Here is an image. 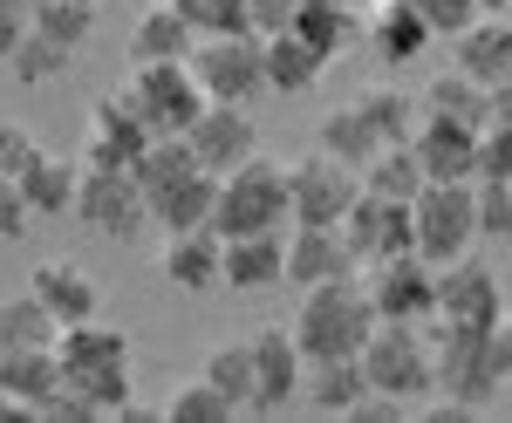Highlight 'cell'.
<instances>
[{"mask_svg": "<svg viewBox=\"0 0 512 423\" xmlns=\"http://www.w3.org/2000/svg\"><path fill=\"white\" fill-rule=\"evenodd\" d=\"M431 348H437V396H444V403L485 410V403H499V389L512 383V321L506 314H499L492 328L437 321Z\"/></svg>", "mask_w": 512, "mask_h": 423, "instance_id": "obj_1", "label": "cell"}, {"mask_svg": "<svg viewBox=\"0 0 512 423\" xmlns=\"http://www.w3.org/2000/svg\"><path fill=\"white\" fill-rule=\"evenodd\" d=\"M55 355H62V383L82 389L103 417L110 410H130V383H137V348H130V335H123L117 321H103V314H89V321H69L62 328V342H55Z\"/></svg>", "mask_w": 512, "mask_h": 423, "instance_id": "obj_2", "label": "cell"}, {"mask_svg": "<svg viewBox=\"0 0 512 423\" xmlns=\"http://www.w3.org/2000/svg\"><path fill=\"white\" fill-rule=\"evenodd\" d=\"M376 301L362 280H321V287H301V314H294V342L308 362L321 355H362V342L376 335Z\"/></svg>", "mask_w": 512, "mask_h": 423, "instance_id": "obj_3", "label": "cell"}, {"mask_svg": "<svg viewBox=\"0 0 512 423\" xmlns=\"http://www.w3.org/2000/svg\"><path fill=\"white\" fill-rule=\"evenodd\" d=\"M362 369L376 396H396V403L437 396V348L417 321H376V335L362 342Z\"/></svg>", "mask_w": 512, "mask_h": 423, "instance_id": "obj_4", "label": "cell"}, {"mask_svg": "<svg viewBox=\"0 0 512 423\" xmlns=\"http://www.w3.org/2000/svg\"><path fill=\"white\" fill-rule=\"evenodd\" d=\"M212 226L239 239V232H287L294 226V212H287V164L274 157H246L233 164L226 178H219V212H212Z\"/></svg>", "mask_w": 512, "mask_h": 423, "instance_id": "obj_5", "label": "cell"}, {"mask_svg": "<svg viewBox=\"0 0 512 423\" xmlns=\"http://www.w3.org/2000/svg\"><path fill=\"white\" fill-rule=\"evenodd\" d=\"M410 219H417V253L444 267L458 253H472L478 239V178H431L424 192L410 198Z\"/></svg>", "mask_w": 512, "mask_h": 423, "instance_id": "obj_6", "label": "cell"}, {"mask_svg": "<svg viewBox=\"0 0 512 423\" xmlns=\"http://www.w3.org/2000/svg\"><path fill=\"white\" fill-rule=\"evenodd\" d=\"M362 198V171L342 164L335 151H308L287 164V212H294V226H342L349 219V205Z\"/></svg>", "mask_w": 512, "mask_h": 423, "instance_id": "obj_7", "label": "cell"}, {"mask_svg": "<svg viewBox=\"0 0 512 423\" xmlns=\"http://www.w3.org/2000/svg\"><path fill=\"white\" fill-rule=\"evenodd\" d=\"M192 76L205 82L212 103H253L267 89V35H198Z\"/></svg>", "mask_w": 512, "mask_h": 423, "instance_id": "obj_8", "label": "cell"}, {"mask_svg": "<svg viewBox=\"0 0 512 423\" xmlns=\"http://www.w3.org/2000/svg\"><path fill=\"white\" fill-rule=\"evenodd\" d=\"M123 96L137 103V116H144L158 137H185L198 123V110L212 103L205 82L192 76V62H137V76H130Z\"/></svg>", "mask_w": 512, "mask_h": 423, "instance_id": "obj_9", "label": "cell"}, {"mask_svg": "<svg viewBox=\"0 0 512 423\" xmlns=\"http://www.w3.org/2000/svg\"><path fill=\"white\" fill-rule=\"evenodd\" d=\"M76 219L103 239H137L151 219V198L137 185V171H103V164H82V185H76Z\"/></svg>", "mask_w": 512, "mask_h": 423, "instance_id": "obj_10", "label": "cell"}, {"mask_svg": "<svg viewBox=\"0 0 512 423\" xmlns=\"http://www.w3.org/2000/svg\"><path fill=\"white\" fill-rule=\"evenodd\" d=\"M506 314V287H499V267L478 260V253H458L437 267V321H458V328H492Z\"/></svg>", "mask_w": 512, "mask_h": 423, "instance_id": "obj_11", "label": "cell"}, {"mask_svg": "<svg viewBox=\"0 0 512 423\" xmlns=\"http://www.w3.org/2000/svg\"><path fill=\"white\" fill-rule=\"evenodd\" d=\"M369 301L383 321H437V267L424 253H396V260H376L369 267Z\"/></svg>", "mask_w": 512, "mask_h": 423, "instance_id": "obj_12", "label": "cell"}, {"mask_svg": "<svg viewBox=\"0 0 512 423\" xmlns=\"http://www.w3.org/2000/svg\"><path fill=\"white\" fill-rule=\"evenodd\" d=\"M342 239H349V253L362 267H376V260H396V253H417V219L396 198L362 192L349 205V219H342Z\"/></svg>", "mask_w": 512, "mask_h": 423, "instance_id": "obj_13", "label": "cell"}, {"mask_svg": "<svg viewBox=\"0 0 512 423\" xmlns=\"http://www.w3.org/2000/svg\"><path fill=\"white\" fill-rule=\"evenodd\" d=\"M151 137H158V130L137 116V103H130V96H96L82 164H103V171H137V157L151 151Z\"/></svg>", "mask_w": 512, "mask_h": 423, "instance_id": "obj_14", "label": "cell"}, {"mask_svg": "<svg viewBox=\"0 0 512 423\" xmlns=\"http://www.w3.org/2000/svg\"><path fill=\"white\" fill-rule=\"evenodd\" d=\"M158 273L178 287V294H212V287H226V232H219V226L164 232Z\"/></svg>", "mask_w": 512, "mask_h": 423, "instance_id": "obj_15", "label": "cell"}, {"mask_svg": "<svg viewBox=\"0 0 512 423\" xmlns=\"http://www.w3.org/2000/svg\"><path fill=\"white\" fill-rule=\"evenodd\" d=\"M185 137H192L198 164H205V171H219V178L260 151V123H253V110H246V103H205Z\"/></svg>", "mask_w": 512, "mask_h": 423, "instance_id": "obj_16", "label": "cell"}, {"mask_svg": "<svg viewBox=\"0 0 512 423\" xmlns=\"http://www.w3.org/2000/svg\"><path fill=\"white\" fill-rule=\"evenodd\" d=\"M246 342H253V410H287L301 396V376H308V355L294 342V328H260Z\"/></svg>", "mask_w": 512, "mask_h": 423, "instance_id": "obj_17", "label": "cell"}, {"mask_svg": "<svg viewBox=\"0 0 512 423\" xmlns=\"http://www.w3.org/2000/svg\"><path fill=\"white\" fill-rule=\"evenodd\" d=\"M362 41H369L390 69H403V62H417V55L437 41V28L410 7V0H369V7H362Z\"/></svg>", "mask_w": 512, "mask_h": 423, "instance_id": "obj_18", "label": "cell"}, {"mask_svg": "<svg viewBox=\"0 0 512 423\" xmlns=\"http://www.w3.org/2000/svg\"><path fill=\"white\" fill-rule=\"evenodd\" d=\"M478 137L472 123H458V116H431L417 123V137H410V151L424 164V178H478Z\"/></svg>", "mask_w": 512, "mask_h": 423, "instance_id": "obj_19", "label": "cell"}, {"mask_svg": "<svg viewBox=\"0 0 512 423\" xmlns=\"http://www.w3.org/2000/svg\"><path fill=\"white\" fill-rule=\"evenodd\" d=\"M362 267L349 253L342 226H287V280L294 287H321V280H349Z\"/></svg>", "mask_w": 512, "mask_h": 423, "instance_id": "obj_20", "label": "cell"}, {"mask_svg": "<svg viewBox=\"0 0 512 423\" xmlns=\"http://www.w3.org/2000/svg\"><path fill=\"white\" fill-rule=\"evenodd\" d=\"M301 403L321 410V417H355V410L369 403V369H362V355H321V362H308Z\"/></svg>", "mask_w": 512, "mask_h": 423, "instance_id": "obj_21", "label": "cell"}, {"mask_svg": "<svg viewBox=\"0 0 512 423\" xmlns=\"http://www.w3.org/2000/svg\"><path fill=\"white\" fill-rule=\"evenodd\" d=\"M287 280V232H239L226 239V287L233 294H267Z\"/></svg>", "mask_w": 512, "mask_h": 423, "instance_id": "obj_22", "label": "cell"}, {"mask_svg": "<svg viewBox=\"0 0 512 423\" xmlns=\"http://www.w3.org/2000/svg\"><path fill=\"white\" fill-rule=\"evenodd\" d=\"M28 287L55 308L62 328H69V321H89V314H103V287H96V273L76 267V260H35Z\"/></svg>", "mask_w": 512, "mask_h": 423, "instance_id": "obj_23", "label": "cell"}, {"mask_svg": "<svg viewBox=\"0 0 512 423\" xmlns=\"http://www.w3.org/2000/svg\"><path fill=\"white\" fill-rule=\"evenodd\" d=\"M212 212H219V171H205L192 164L185 178H171L151 192V219L164 232H192V226H212Z\"/></svg>", "mask_w": 512, "mask_h": 423, "instance_id": "obj_24", "label": "cell"}, {"mask_svg": "<svg viewBox=\"0 0 512 423\" xmlns=\"http://www.w3.org/2000/svg\"><path fill=\"white\" fill-rule=\"evenodd\" d=\"M0 389L14 403H28V417H41L62 389V355L55 348H0Z\"/></svg>", "mask_w": 512, "mask_h": 423, "instance_id": "obj_25", "label": "cell"}, {"mask_svg": "<svg viewBox=\"0 0 512 423\" xmlns=\"http://www.w3.org/2000/svg\"><path fill=\"white\" fill-rule=\"evenodd\" d=\"M192 48H198V28L178 14V0H151L137 14V28H130V55L137 62H192Z\"/></svg>", "mask_w": 512, "mask_h": 423, "instance_id": "obj_26", "label": "cell"}, {"mask_svg": "<svg viewBox=\"0 0 512 423\" xmlns=\"http://www.w3.org/2000/svg\"><path fill=\"white\" fill-rule=\"evenodd\" d=\"M321 76H328V55L308 35H294V28L267 35V89L274 96H308Z\"/></svg>", "mask_w": 512, "mask_h": 423, "instance_id": "obj_27", "label": "cell"}, {"mask_svg": "<svg viewBox=\"0 0 512 423\" xmlns=\"http://www.w3.org/2000/svg\"><path fill=\"white\" fill-rule=\"evenodd\" d=\"M451 41H458V69L478 76L485 89L512 76V21H506V14H478L472 28H465V35H451Z\"/></svg>", "mask_w": 512, "mask_h": 423, "instance_id": "obj_28", "label": "cell"}, {"mask_svg": "<svg viewBox=\"0 0 512 423\" xmlns=\"http://www.w3.org/2000/svg\"><path fill=\"white\" fill-rule=\"evenodd\" d=\"M76 185H82V164L76 157H55V151H35V164L21 171V192H28V205H35V219L76 212Z\"/></svg>", "mask_w": 512, "mask_h": 423, "instance_id": "obj_29", "label": "cell"}, {"mask_svg": "<svg viewBox=\"0 0 512 423\" xmlns=\"http://www.w3.org/2000/svg\"><path fill=\"white\" fill-rule=\"evenodd\" d=\"M294 35H308L321 55L335 62L349 41H362V7H355V0H301V7H294Z\"/></svg>", "mask_w": 512, "mask_h": 423, "instance_id": "obj_30", "label": "cell"}, {"mask_svg": "<svg viewBox=\"0 0 512 423\" xmlns=\"http://www.w3.org/2000/svg\"><path fill=\"white\" fill-rule=\"evenodd\" d=\"M424 185H431V178H424V164H417V151H410V144H383V151L362 164V192L396 198V205H410Z\"/></svg>", "mask_w": 512, "mask_h": 423, "instance_id": "obj_31", "label": "cell"}, {"mask_svg": "<svg viewBox=\"0 0 512 423\" xmlns=\"http://www.w3.org/2000/svg\"><path fill=\"white\" fill-rule=\"evenodd\" d=\"M55 342H62V321H55V308L35 287L0 308V348H55Z\"/></svg>", "mask_w": 512, "mask_h": 423, "instance_id": "obj_32", "label": "cell"}, {"mask_svg": "<svg viewBox=\"0 0 512 423\" xmlns=\"http://www.w3.org/2000/svg\"><path fill=\"white\" fill-rule=\"evenodd\" d=\"M424 110L431 116H458V123L485 130V123H492V89H485L478 76H465V69H451V76H437L431 89H424Z\"/></svg>", "mask_w": 512, "mask_h": 423, "instance_id": "obj_33", "label": "cell"}, {"mask_svg": "<svg viewBox=\"0 0 512 423\" xmlns=\"http://www.w3.org/2000/svg\"><path fill=\"white\" fill-rule=\"evenodd\" d=\"M315 144H321V151H335V157H342V164H355V171H362L369 157L383 151V137L369 130V116L355 110V103H342V110H328V116H321Z\"/></svg>", "mask_w": 512, "mask_h": 423, "instance_id": "obj_34", "label": "cell"}, {"mask_svg": "<svg viewBox=\"0 0 512 423\" xmlns=\"http://www.w3.org/2000/svg\"><path fill=\"white\" fill-rule=\"evenodd\" d=\"M355 110L369 116V130H376L383 144H410V137H417V123H424V110H417L403 89H390V82L362 89V96H355Z\"/></svg>", "mask_w": 512, "mask_h": 423, "instance_id": "obj_35", "label": "cell"}, {"mask_svg": "<svg viewBox=\"0 0 512 423\" xmlns=\"http://www.w3.org/2000/svg\"><path fill=\"white\" fill-rule=\"evenodd\" d=\"M69 55H76V48H62V41H48L41 28H28V41L7 55V76L21 82V89H41V82H55L69 69Z\"/></svg>", "mask_w": 512, "mask_h": 423, "instance_id": "obj_36", "label": "cell"}, {"mask_svg": "<svg viewBox=\"0 0 512 423\" xmlns=\"http://www.w3.org/2000/svg\"><path fill=\"white\" fill-rule=\"evenodd\" d=\"M198 376H212V383L233 396V410H253V342H219L205 355V369Z\"/></svg>", "mask_w": 512, "mask_h": 423, "instance_id": "obj_37", "label": "cell"}, {"mask_svg": "<svg viewBox=\"0 0 512 423\" xmlns=\"http://www.w3.org/2000/svg\"><path fill=\"white\" fill-rule=\"evenodd\" d=\"M164 417L171 423H226V417H239V410H233V396L212 383V376H198V383H185V389L164 396Z\"/></svg>", "mask_w": 512, "mask_h": 423, "instance_id": "obj_38", "label": "cell"}, {"mask_svg": "<svg viewBox=\"0 0 512 423\" xmlns=\"http://www.w3.org/2000/svg\"><path fill=\"white\" fill-rule=\"evenodd\" d=\"M35 28L48 41H62V48H82L89 28H96V7H82V0H35Z\"/></svg>", "mask_w": 512, "mask_h": 423, "instance_id": "obj_39", "label": "cell"}, {"mask_svg": "<svg viewBox=\"0 0 512 423\" xmlns=\"http://www.w3.org/2000/svg\"><path fill=\"white\" fill-rule=\"evenodd\" d=\"M178 14L198 35H246L253 28V0H178Z\"/></svg>", "mask_w": 512, "mask_h": 423, "instance_id": "obj_40", "label": "cell"}, {"mask_svg": "<svg viewBox=\"0 0 512 423\" xmlns=\"http://www.w3.org/2000/svg\"><path fill=\"white\" fill-rule=\"evenodd\" d=\"M478 232L512 239V178H478Z\"/></svg>", "mask_w": 512, "mask_h": 423, "instance_id": "obj_41", "label": "cell"}, {"mask_svg": "<svg viewBox=\"0 0 512 423\" xmlns=\"http://www.w3.org/2000/svg\"><path fill=\"white\" fill-rule=\"evenodd\" d=\"M410 7H417V14L431 21L437 35H465V28H472L478 14H485L478 0H410Z\"/></svg>", "mask_w": 512, "mask_h": 423, "instance_id": "obj_42", "label": "cell"}, {"mask_svg": "<svg viewBox=\"0 0 512 423\" xmlns=\"http://www.w3.org/2000/svg\"><path fill=\"white\" fill-rule=\"evenodd\" d=\"M478 178H512V123H485V137H478Z\"/></svg>", "mask_w": 512, "mask_h": 423, "instance_id": "obj_43", "label": "cell"}, {"mask_svg": "<svg viewBox=\"0 0 512 423\" xmlns=\"http://www.w3.org/2000/svg\"><path fill=\"white\" fill-rule=\"evenodd\" d=\"M35 130L28 123H0V178H21L28 164H35Z\"/></svg>", "mask_w": 512, "mask_h": 423, "instance_id": "obj_44", "label": "cell"}, {"mask_svg": "<svg viewBox=\"0 0 512 423\" xmlns=\"http://www.w3.org/2000/svg\"><path fill=\"white\" fill-rule=\"evenodd\" d=\"M28 219H35V205L21 192V178H0V239H21Z\"/></svg>", "mask_w": 512, "mask_h": 423, "instance_id": "obj_45", "label": "cell"}, {"mask_svg": "<svg viewBox=\"0 0 512 423\" xmlns=\"http://www.w3.org/2000/svg\"><path fill=\"white\" fill-rule=\"evenodd\" d=\"M28 28H35V0H0V62L28 41Z\"/></svg>", "mask_w": 512, "mask_h": 423, "instance_id": "obj_46", "label": "cell"}, {"mask_svg": "<svg viewBox=\"0 0 512 423\" xmlns=\"http://www.w3.org/2000/svg\"><path fill=\"white\" fill-rule=\"evenodd\" d=\"M294 7H301V0H253V35H280V28H294Z\"/></svg>", "mask_w": 512, "mask_h": 423, "instance_id": "obj_47", "label": "cell"}, {"mask_svg": "<svg viewBox=\"0 0 512 423\" xmlns=\"http://www.w3.org/2000/svg\"><path fill=\"white\" fill-rule=\"evenodd\" d=\"M492 123H512V76L492 82Z\"/></svg>", "mask_w": 512, "mask_h": 423, "instance_id": "obj_48", "label": "cell"}, {"mask_svg": "<svg viewBox=\"0 0 512 423\" xmlns=\"http://www.w3.org/2000/svg\"><path fill=\"white\" fill-rule=\"evenodd\" d=\"M478 7H485V14H512V0H478Z\"/></svg>", "mask_w": 512, "mask_h": 423, "instance_id": "obj_49", "label": "cell"}, {"mask_svg": "<svg viewBox=\"0 0 512 423\" xmlns=\"http://www.w3.org/2000/svg\"><path fill=\"white\" fill-rule=\"evenodd\" d=\"M82 7H103V0H82Z\"/></svg>", "mask_w": 512, "mask_h": 423, "instance_id": "obj_50", "label": "cell"}]
</instances>
